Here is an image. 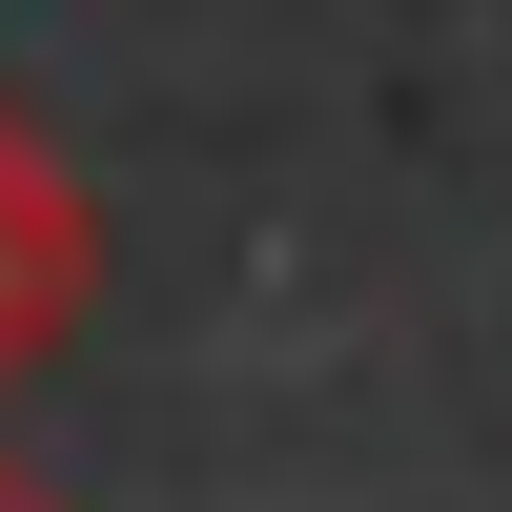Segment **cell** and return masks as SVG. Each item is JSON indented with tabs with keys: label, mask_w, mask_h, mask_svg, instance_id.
Segmentation results:
<instances>
[{
	"label": "cell",
	"mask_w": 512,
	"mask_h": 512,
	"mask_svg": "<svg viewBox=\"0 0 512 512\" xmlns=\"http://www.w3.org/2000/svg\"><path fill=\"white\" fill-rule=\"evenodd\" d=\"M0 512H82V492H62V472H41V451H0Z\"/></svg>",
	"instance_id": "2"
},
{
	"label": "cell",
	"mask_w": 512,
	"mask_h": 512,
	"mask_svg": "<svg viewBox=\"0 0 512 512\" xmlns=\"http://www.w3.org/2000/svg\"><path fill=\"white\" fill-rule=\"evenodd\" d=\"M82 308H103V185L62 164V123H41V103H0V390L62 369Z\"/></svg>",
	"instance_id": "1"
}]
</instances>
